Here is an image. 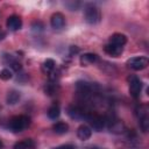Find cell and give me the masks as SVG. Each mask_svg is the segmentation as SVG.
<instances>
[{
	"label": "cell",
	"mask_w": 149,
	"mask_h": 149,
	"mask_svg": "<svg viewBox=\"0 0 149 149\" xmlns=\"http://www.w3.org/2000/svg\"><path fill=\"white\" fill-rule=\"evenodd\" d=\"M88 149H101V148H97V147H92V148H88Z\"/></svg>",
	"instance_id": "cell-24"
},
{
	"label": "cell",
	"mask_w": 149,
	"mask_h": 149,
	"mask_svg": "<svg viewBox=\"0 0 149 149\" xmlns=\"http://www.w3.org/2000/svg\"><path fill=\"white\" fill-rule=\"evenodd\" d=\"M106 122H108V129L113 134H121V133H125L126 132V127H125L123 122L120 121L116 118L106 119Z\"/></svg>",
	"instance_id": "cell-8"
},
{
	"label": "cell",
	"mask_w": 149,
	"mask_h": 149,
	"mask_svg": "<svg viewBox=\"0 0 149 149\" xmlns=\"http://www.w3.org/2000/svg\"><path fill=\"white\" fill-rule=\"evenodd\" d=\"M148 58L147 57H142V56H137V57H132L127 61V66L132 70L135 71H140L143 70L148 66Z\"/></svg>",
	"instance_id": "cell-6"
},
{
	"label": "cell",
	"mask_w": 149,
	"mask_h": 149,
	"mask_svg": "<svg viewBox=\"0 0 149 149\" xmlns=\"http://www.w3.org/2000/svg\"><path fill=\"white\" fill-rule=\"evenodd\" d=\"M127 80H128L129 92H130L132 97L139 98L140 93H141V90H142V81H141V79L137 76H135V74H130L127 78Z\"/></svg>",
	"instance_id": "cell-5"
},
{
	"label": "cell",
	"mask_w": 149,
	"mask_h": 149,
	"mask_svg": "<svg viewBox=\"0 0 149 149\" xmlns=\"http://www.w3.org/2000/svg\"><path fill=\"white\" fill-rule=\"evenodd\" d=\"M50 24L54 29H62L65 24V17L62 13L57 12V13H54L51 19H50Z\"/></svg>",
	"instance_id": "cell-9"
},
{
	"label": "cell",
	"mask_w": 149,
	"mask_h": 149,
	"mask_svg": "<svg viewBox=\"0 0 149 149\" xmlns=\"http://www.w3.org/2000/svg\"><path fill=\"white\" fill-rule=\"evenodd\" d=\"M91 135H92V129L88 126L81 125V126L78 127V129H77V136H78L79 140L86 141V140H88L91 137Z\"/></svg>",
	"instance_id": "cell-13"
},
{
	"label": "cell",
	"mask_w": 149,
	"mask_h": 149,
	"mask_svg": "<svg viewBox=\"0 0 149 149\" xmlns=\"http://www.w3.org/2000/svg\"><path fill=\"white\" fill-rule=\"evenodd\" d=\"M35 141L31 139H24L14 144L13 149H35Z\"/></svg>",
	"instance_id": "cell-16"
},
{
	"label": "cell",
	"mask_w": 149,
	"mask_h": 149,
	"mask_svg": "<svg viewBox=\"0 0 149 149\" xmlns=\"http://www.w3.org/2000/svg\"><path fill=\"white\" fill-rule=\"evenodd\" d=\"M86 120L88 121V123L91 126L90 128H92V129H94L97 132L102 130V128L106 125V118H104L102 115L95 114V113H87Z\"/></svg>",
	"instance_id": "cell-4"
},
{
	"label": "cell",
	"mask_w": 149,
	"mask_h": 149,
	"mask_svg": "<svg viewBox=\"0 0 149 149\" xmlns=\"http://www.w3.org/2000/svg\"><path fill=\"white\" fill-rule=\"evenodd\" d=\"M20 99V93L17 91H10L8 92V95H7V102L9 105H14L19 101Z\"/></svg>",
	"instance_id": "cell-19"
},
{
	"label": "cell",
	"mask_w": 149,
	"mask_h": 149,
	"mask_svg": "<svg viewBox=\"0 0 149 149\" xmlns=\"http://www.w3.org/2000/svg\"><path fill=\"white\" fill-rule=\"evenodd\" d=\"M52 129L56 134H59V135H63L65 133H68L69 130V125L65 123V122H57L52 126Z\"/></svg>",
	"instance_id": "cell-17"
},
{
	"label": "cell",
	"mask_w": 149,
	"mask_h": 149,
	"mask_svg": "<svg viewBox=\"0 0 149 149\" xmlns=\"http://www.w3.org/2000/svg\"><path fill=\"white\" fill-rule=\"evenodd\" d=\"M136 114L139 118V125L143 133L148 132L149 128V109L147 105H140L136 108Z\"/></svg>",
	"instance_id": "cell-3"
},
{
	"label": "cell",
	"mask_w": 149,
	"mask_h": 149,
	"mask_svg": "<svg viewBox=\"0 0 149 149\" xmlns=\"http://www.w3.org/2000/svg\"><path fill=\"white\" fill-rule=\"evenodd\" d=\"M97 61H98V56L95 54H92V52H86V54L80 56V64L83 66L91 65V64L95 63Z\"/></svg>",
	"instance_id": "cell-15"
},
{
	"label": "cell",
	"mask_w": 149,
	"mask_h": 149,
	"mask_svg": "<svg viewBox=\"0 0 149 149\" xmlns=\"http://www.w3.org/2000/svg\"><path fill=\"white\" fill-rule=\"evenodd\" d=\"M12 76H13L12 71L8 69H2L0 71V79H2V80H9L12 78Z\"/></svg>",
	"instance_id": "cell-21"
},
{
	"label": "cell",
	"mask_w": 149,
	"mask_h": 149,
	"mask_svg": "<svg viewBox=\"0 0 149 149\" xmlns=\"http://www.w3.org/2000/svg\"><path fill=\"white\" fill-rule=\"evenodd\" d=\"M6 26H7V28L9 30L16 31L22 27V20L17 15H10L6 21Z\"/></svg>",
	"instance_id": "cell-10"
},
{
	"label": "cell",
	"mask_w": 149,
	"mask_h": 149,
	"mask_svg": "<svg viewBox=\"0 0 149 149\" xmlns=\"http://www.w3.org/2000/svg\"><path fill=\"white\" fill-rule=\"evenodd\" d=\"M55 149H76V147L73 144H62V146H59Z\"/></svg>",
	"instance_id": "cell-22"
},
{
	"label": "cell",
	"mask_w": 149,
	"mask_h": 149,
	"mask_svg": "<svg viewBox=\"0 0 149 149\" xmlns=\"http://www.w3.org/2000/svg\"><path fill=\"white\" fill-rule=\"evenodd\" d=\"M84 16L87 23L90 24H97L101 20V12L100 9L94 5H87L84 9Z\"/></svg>",
	"instance_id": "cell-2"
},
{
	"label": "cell",
	"mask_w": 149,
	"mask_h": 149,
	"mask_svg": "<svg viewBox=\"0 0 149 149\" xmlns=\"http://www.w3.org/2000/svg\"><path fill=\"white\" fill-rule=\"evenodd\" d=\"M12 68H13L15 71H20V70H21V64L17 63V62H12Z\"/></svg>",
	"instance_id": "cell-23"
},
{
	"label": "cell",
	"mask_w": 149,
	"mask_h": 149,
	"mask_svg": "<svg viewBox=\"0 0 149 149\" xmlns=\"http://www.w3.org/2000/svg\"><path fill=\"white\" fill-rule=\"evenodd\" d=\"M2 147V142H1V140H0V148Z\"/></svg>",
	"instance_id": "cell-25"
},
{
	"label": "cell",
	"mask_w": 149,
	"mask_h": 149,
	"mask_svg": "<svg viewBox=\"0 0 149 149\" xmlns=\"http://www.w3.org/2000/svg\"><path fill=\"white\" fill-rule=\"evenodd\" d=\"M68 115L73 119V120H84L87 116V112H85L81 107L77 106V105H70L66 108Z\"/></svg>",
	"instance_id": "cell-7"
},
{
	"label": "cell",
	"mask_w": 149,
	"mask_h": 149,
	"mask_svg": "<svg viewBox=\"0 0 149 149\" xmlns=\"http://www.w3.org/2000/svg\"><path fill=\"white\" fill-rule=\"evenodd\" d=\"M104 51L112 56V57H118L122 54L123 51V47H118V45H114V44H111V43H107L105 47H104Z\"/></svg>",
	"instance_id": "cell-11"
},
{
	"label": "cell",
	"mask_w": 149,
	"mask_h": 149,
	"mask_svg": "<svg viewBox=\"0 0 149 149\" xmlns=\"http://www.w3.org/2000/svg\"><path fill=\"white\" fill-rule=\"evenodd\" d=\"M30 123V119L27 115H15L9 120V129L13 133H20L26 129Z\"/></svg>",
	"instance_id": "cell-1"
},
{
	"label": "cell",
	"mask_w": 149,
	"mask_h": 149,
	"mask_svg": "<svg viewBox=\"0 0 149 149\" xmlns=\"http://www.w3.org/2000/svg\"><path fill=\"white\" fill-rule=\"evenodd\" d=\"M108 43L118 45V47H123L127 43V37H126V35H123L121 33H115V34L111 35Z\"/></svg>",
	"instance_id": "cell-12"
},
{
	"label": "cell",
	"mask_w": 149,
	"mask_h": 149,
	"mask_svg": "<svg viewBox=\"0 0 149 149\" xmlns=\"http://www.w3.org/2000/svg\"><path fill=\"white\" fill-rule=\"evenodd\" d=\"M76 90H77V92H78L79 94H81V95H87V94H90V93L92 92V85H91L90 83L79 80V81L76 83Z\"/></svg>",
	"instance_id": "cell-14"
},
{
	"label": "cell",
	"mask_w": 149,
	"mask_h": 149,
	"mask_svg": "<svg viewBox=\"0 0 149 149\" xmlns=\"http://www.w3.org/2000/svg\"><path fill=\"white\" fill-rule=\"evenodd\" d=\"M59 114H61V108H59V106L57 104H54V105H51L49 107V109H48V116L50 119L55 120V119H57L59 116Z\"/></svg>",
	"instance_id": "cell-18"
},
{
	"label": "cell",
	"mask_w": 149,
	"mask_h": 149,
	"mask_svg": "<svg viewBox=\"0 0 149 149\" xmlns=\"http://www.w3.org/2000/svg\"><path fill=\"white\" fill-rule=\"evenodd\" d=\"M55 66H56L55 61L51 59V58H48V59L44 61V63H43V65H42V69H43L44 72H51V71L55 69Z\"/></svg>",
	"instance_id": "cell-20"
}]
</instances>
